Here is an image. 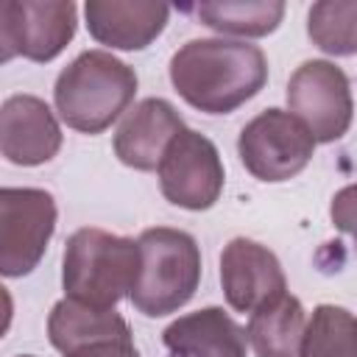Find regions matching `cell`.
<instances>
[{
  "mask_svg": "<svg viewBox=\"0 0 357 357\" xmlns=\"http://www.w3.org/2000/svg\"><path fill=\"white\" fill-rule=\"evenodd\" d=\"M220 287L234 312H257L287 293V279L276 254L248 237H234L220 251Z\"/></svg>",
  "mask_w": 357,
  "mask_h": 357,
  "instance_id": "8fae6325",
  "label": "cell"
},
{
  "mask_svg": "<svg viewBox=\"0 0 357 357\" xmlns=\"http://www.w3.org/2000/svg\"><path fill=\"white\" fill-rule=\"evenodd\" d=\"M287 106L315 142H337L354 117L349 75L326 59H310L287 81Z\"/></svg>",
  "mask_w": 357,
  "mask_h": 357,
  "instance_id": "ba28073f",
  "label": "cell"
},
{
  "mask_svg": "<svg viewBox=\"0 0 357 357\" xmlns=\"http://www.w3.org/2000/svg\"><path fill=\"white\" fill-rule=\"evenodd\" d=\"M298 357H357V315L337 304H318Z\"/></svg>",
  "mask_w": 357,
  "mask_h": 357,
  "instance_id": "ac0fdd59",
  "label": "cell"
},
{
  "mask_svg": "<svg viewBox=\"0 0 357 357\" xmlns=\"http://www.w3.org/2000/svg\"><path fill=\"white\" fill-rule=\"evenodd\" d=\"M190 11L201 20V25L218 33L257 39L279 28L284 17V3L282 0H215V3H195L190 6Z\"/></svg>",
  "mask_w": 357,
  "mask_h": 357,
  "instance_id": "e0dca14e",
  "label": "cell"
},
{
  "mask_svg": "<svg viewBox=\"0 0 357 357\" xmlns=\"http://www.w3.org/2000/svg\"><path fill=\"white\" fill-rule=\"evenodd\" d=\"M20 357H33V354H20Z\"/></svg>",
  "mask_w": 357,
  "mask_h": 357,
  "instance_id": "44dd1931",
  "label": "cell"
},
{
  "mask_svg": "<svg viewBox=\"0 0 357 357\" xmlns=\"http://www.w3.org/2000/svg\"><path fill=\"white\" fill-rule=\"evenodd\" d=\"M61 148V126L53 109L36 95H11L0 109V151L11 165L36 167Z\"/></svg>",
  "mask_w": 357,
  "mask_h": 357,
  "instance_id": "7c38bea8",
  "label": "cell"
},
{
  "mask_svg": "<svg viewBox=\"0 0 357 357\" xmlns=\"http://www.w3.org/2000/svg\"><path fill=\"white\" fill-rule=\"evenodd\" d=\"M307 36L329 56L357 53V0H321L307 14Z\"/></svg>",
  "mask_w": 357,
  "mask_h": 357,
  "instance_id": "d6986e66",
  "label": "cell"
},
{
  "mask_svg": "<svg viewBox=\"0 0 357 357\" xmlns=\"http://www.w3.org/2000/svg\"><path fill=\"white\" fill-rule=\"evenodd\" d=\"M139 276L131 304L145 318H162L181 310L201 284V248L190 231L153 226L139 237Z\"/></svg>",
  "mask_w": 357,
  "mask_h": 357,
  "instance_id": "277c9868",
  "label": "cell"
},
{
  "mask_svg": "<svg viewBox=\"0 0 357 357\" xmlns=\"http://www.w3.org/2000/svg\"><path fill=\"white\" fill-rule=\"evenodd\" d=\"M78 8L73 0H6L0 6V59L53 61L75 36Z\"/></svg>",
  "mask_w": 357,
  "mask_h": 357,
  "instance_id": "52a82bcc",
  "label": "cell"
},
{
  "mask_svg": "<svg viewBox=\"0 0 357 357\" xmlns=\"http://www.w3.org/2000/svg\"><path fill=\"white\" fill-rule=\"evenodd\" d=\"M162 343L167 357H245L248 335L223 310L204 307L176 318L165 332Z\"/></svg>",
  "mask_w": 357,
  "mask_h": 357,
  "instance_id": "9a60e30c",
  "label": "cell"
},
{
  "mask_svg": "<svg viewBox=\"0 0 357 357\" xmlns=\"http://www.w3.org/2000/svg\"><path fill=\"white\" fill-rule=\"evenodd\" d=\"M265 81V53L240 39H190L170 59L173 89L204 114H231Z\"/></svg>",
  "mask_w": 357,
  "mask_h": 357,
  "instance_id": "6da1fadb",
  "label": "cell"
},
{
  "mask_svg": "<svg viewBox=\"0 0 357 357\" xmlns=\"http://www.w3.org/2000/svg\"><path fill=\"white\" fill-rule=\"evenodd\" d=\"M56 201L39 187L0 190V273L28 276L45 257L56 231Z\"/></svg>",
  "mask_w": 357,
  "mask_h": 357,
  "instance_id": "8992f818",
  "label": "cell"
},
{
  "mask_svg": "<svg viewBox=\"0 0 357 357\" xmlns=\"http://www.w3.org/2000/svg\"><path fill=\"white\" fill-rule=\"evenodd\" d=\"M159 190L162 195L181 209L204 212L218 204L226 181L223 159L209 137L201 131L184 128L165 151L159 167Z\"/></svg>",
  "mask_w": 357,
  "mask_h": 357,
  "instance_id": "9c48e42d",
  "label": "cell"
},
{
  "mask_svg": "<svg viewBox=\"0 0 357 357\" xmlns=\"http://www.w3.org/2000/svg\"><path fill=\"white\" fill-rule=\"evenodd\" d=\"M237 153L254 178L276 184L298 176L310 165L315 137L293 112L265 109L243 126Z\"/></svg>",
  "mask_w": 357,
  "mask_h": 357,
  "instance_id": "5b68a950",
  "label": "cell"
},
{
  "mask_svg": "<svg viewBox=\"0 0 357 357\" xmlns=\"http://www.w3.org/2000/svg\"><path fill=\"white\" fill-rule=\"evenodd\" d=\"M139 243L106 229L84 226L67 237L61 257L64 298L86 307L114 310L123 296H131L139 276Z\"/></svg>",
  "mask_w": 357,
  "mask_h": 357,
  "instance_id": "3957f363",
  "label": "cell"
},
{
  "mask_svg": "<svg viewBox=\"0 0 357 357\" xmlns=\"http://www.w3.org/2000/svg\"><path fill=\"white\" fill-rule=\"evenodd\" d=\"M184 120L165 98H145L126 112L114 131V156L134 170H156L167 145L184 131Z\"/></svg>",
  "mask_w": 357,
  "mask_h": 357,
  "instance_id": "4fadbf2b",
  "label": "cell"
},
{
  "mask_svg": "<svg viewBox=\"0 0 357 357\" xmlns=\"http://www.w3.org/2000/svg\"><path fill=\"white\" fill-rule=\"evenodd\" d=\"M89 36L112 50H142L167 25L170 6L156 0H86Z\"/></svg>",
  "mask_w": 357,
  "mask_h": 357,
  "instance_id": "5bb4252c",
  "label": "cell"
},
{
  "mask_svg": "<svg viewBox=\"0 0 357 357\" xmlns=\"http://www.w3.org/2000/svg\"><path fill=\"white\" fill-rule=\"evenodd\" d=\"M307 329V315L293 293L259 307L248 315V346L257 357H298Z\"/></svg>",
  "mask_w": 357,
  "mask_h": 357,
  "instance_id": "2e32d148",
  "label": "cell"
},
{
  "mask_svg": "<svg viewBox=\"0 0 357 357\" xmlns=\"http://www.w3.org/2000/svg\"><path fill=\"white\" fill-rule=\"evenodd\" d=\"M137 95V73L109 50H84L56 78L59 117L81 134L106 131Z\"/></svg>",
  "mask_w": 357,
  "mask_h": 357,
  "instance_id": "7a4b0ae2",
  "label": "cell"
},
{
  "mask_svg": "<svg viewBox=\"0 0 357 357\" xmlns=\"http://www.w3.org/2000/svg\"><path fill=\"white\" fill-rule=\"evenodd\" d=\"M47 340L61 357H139L131 326L117 310L61 298L47 315Z\"/></svg>",
  "mask_w": 357,
  "mask_h": 357,
  "instance_id": "30bf717a",
  "label": "cell"
},
{
  "mask_svg": "<svg viewBox=\"0 0 357 357\" xmlns=\"http://www.w3.org/2000/svg\"><path fill=\"white\" fill-rule=\"evenodd\" d=\"M329 218L337 231H343L354 240V254H357V181L346 184L343 190L335 192V198L329 204Z\"/></svg>",
  "mask_w": 357,
  "mask_h": 357,
  "instance_id": "ffe728a7",
  "label": "cell"
}]
</instances>
